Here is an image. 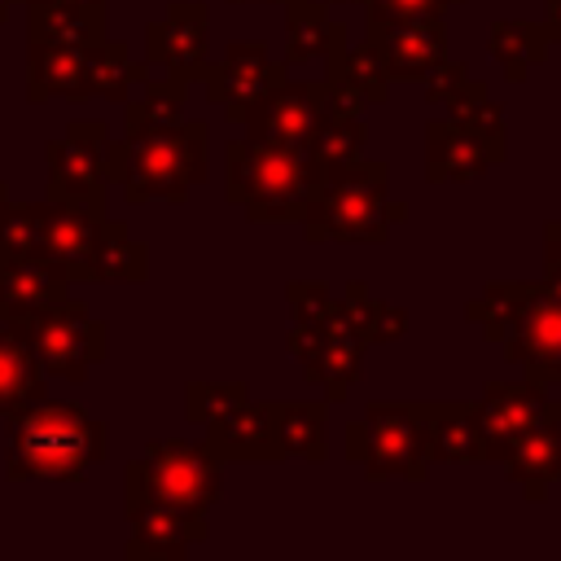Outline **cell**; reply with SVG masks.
I'll use <instances>...</instances> for the list:
<instances>
[{
    "label": "cell",
    "mask_w": 561,
    "mask_h": 561,
    "mask_svg": "<svg viewBox=\"0 0 561 561\" xmlns=\"http://www.w3.org/2000/svg\"><path fill=\"white\" fill-rule=\"evenodd\" d=\"M145 79H149V66L145 61H131L127 44H118L110 35L101 44H92L88 57H83V88H88V96L127 101Z\"/></svg>",
    "instance_id": "obj_30"
},
{
    "label": "cell",
    "mask_w": 561,
    "mask_h": 561,
    "mask_svg": "<svg viewBox=\"0 0 561 561\" xmlns=\"http://www.w3.org/2000/svg\"><path fill=\"white\" fill-rule=\"evenodd\" d=\"M245 394H250L245 381H188L184 386V416L206 425L215 412H224L228 403H237Z\"/></svg>",
    "instance_id": "obj_38"
},
{
    "label": "cell",
    "mask_w": 561,
    "mask_h": 561,
    "mask_svg": "<svg viewBox=\"0 0 561 561\" xmlns=\"http://www.w3.org/2000/svg\"><path fill=\"white\" fill-rule=\"evenodd\" d=\"M110 456V430L70 399H35L9 416V482H79Z\"/></svg>",
    "instance_id": "obj_1"
},
{
    "label": "cell",
    "mask_w": 561,
    "mask_h": 561,
    "mask_svg": "<svg viewBox=\"0 0 561 561\" xmlns=\"http://www.w3.org/2000/svg\"><path fill=\"white\" fill-rule=\"evenodd\" d=\"M285 346H289L294 364H298V368H307V364L320 355V346H324V320H320V324H289Z\"/></svg>",
    "instance_id": "obj_41"
},
{
    "label": "cell",
    "mask_w": 561,
    "mask_h": 561,
    "mask_svg": "<svg viewBox=\"0 0 561 561\" xmlns=\"http://www.w3.org/2000/svg\"><path fill=\"white\" fill-rule=\"evenodd\" d=\"M48 373L31 346V333L22 320H0V416H13L44 399Z\"/></svg>",
    "instance_id": "obj_23"
},
{
    "label": "cell",
    "mask_w": 561,
    "mask_h": 561,
    "mask_svg": "<svg viewBox=\"0 0 561 561\" xmlns=\"http://www.w3.org/2000/svg\"><path fill=\"white\" fill-rule=\"evenodd\" d=\"M44 210L48 202H4L0 206V254L9 259H48L44 254Z\"/></svg>",
    "instance_id": "obj_35"
},
{
    "label": "cell",
    "mask_w": 561,
    "mask_h": 561,
    "mask_svg": "<svg viewBox=\"0 0 561 561\" xmlns=\"http://www.w3.org/2000/svg\"><path fill=\"white\" fill-rule=\"evenodd\" d=\"M105 35H110L105 4H26V39L31 44L92 48Z\"/></svg>",
    "instance_id": "obj_25"
},
{
    "label": "cell",
    "mask_w": 561,
    "mask_h": 561,
    "mask_svg": "<svg viewBox=\"0 0 561 561\" xmlns=\"http://www.w3.org/2000/svg\"><path fill=\"white\" fill-rule=\"evenodd\" d=\"M351 465L364 469L368 482H425L430 473V403L416 399H381L368 403L342 438Z\"/></svg>",
    "instance_id": "obj_6"
},
{
    "label": "cell",
    "mask_w": 561,
    "mask_h": 561,
    "mask_svg": "<svg viewBox=\"0 0 561 561\" xmlns=\"http://www.w3.org/2000/svg\"><path fill=\"white\" fill-rule=\"evenodd\" d=\"M364 31L377 39L394 83H421L438 61L451 57V35L443 18H403V22H377Z\"/></svg>",
    "instance_id": "obj_17"
},
{
    "label": "cell",
    "mask_w": 561,
    "mask_h": 561,
    "mask_svg": "<svg viewBox=\"0 0 561 561\" xmlns=\"http://www.w3.org/2000/svg\"><path fill=\"white\" fill-rule=\"evenodd\" d=\"M210 61V9L202 0H175L145 26V66L184 83H202Z\"/></svg>",
    "instance_id": "obj_10"
},
{
    "label": "cell",
    "mask_w": 561,
    "mask_h": 561,
    "mask_svg": "<svg viewBox=\"0 0 561 561\" xmlns=\"http://www.w3.org/2000/svg\"><path fill=\"white\" fill-rule=\"evenodd\" d=\"M491 167L495 158L473 131H465L451 118L425 123V180L430 184H469V180H482Z\"/></svg>",
    "instance_id": "obj_21"
},
{
    "label": "cell",
    "mask_w": 561,
    "mask_h": 561,
    "mask_svg": "<svg viewBox=\"0 0 561 561\" xmlns=\"http://www.w3.org/2000/svg\"><path fill=\"white\" fill-rule=\"evenodd\" d=\"M83 57L88 48H66V44H31L26 39V101H53L70 96L83 101Z\"/></svg>",
    "instance_id": "obj_26"
},
{
    "label": "cell",
    "mask_w": 561,
    "mask_h": 561,
    "mask_svg": "<svg viewBox=\"0 0 561 561\" xmlns=\"http://www.w3.org/2000/svg\"><path fill=\"white\" fill-rule=\"evenodd\" d=\"M320 184V167L307 145L232 140L224 153V197L245 210L250 224H298Z\"/></svg>",
    "instance_id": "obj_3"
},
{
    "label": "cell",
    "mask_w": 561,
    "mask_h": 561,
    "mask_svg": "<svg viewBox=\"0 0 561 561\" xmlns=\"http://www.w3.org/2000/svg\"><path fill=\"white\" fill-rule=\"evenodd\" d=\"M285 75H289V66L276 61L263 39H232L215 61H206L202 88H206L210 105L224 110L228 123H241L250 114V105L267 88H276Z\"/></svg>",
    "instance_id": "obj_11"
},
{
    "label": "cell",
    "mask_w": 561,
    "mask_h": 561,
    "mask_svg": "<svg viewBox=\"0 0 561 561\" xmlns=\"http://www.w3.org/2000/svg\"><path fill=\"white\" fill-rule=\"evenodd\" d=\"M495 465L504 469V478H508L530 504H543L548 491H552V482H561V403H557L539 425H530L526 434H517V438L500 451Z\"/></svg>",
    "instance_id": "obj_18"
},
{
    "label": "cell",
    "mask_w": 561,
    "mask_h": 561,
    "mask_svg": "<svg viewBox=\"0 0 561 561\" xmlns=\"http://www.w3.org/2000/svg\"><path fill=\"white\" fill-rule=\"evenodd\" d=\"M70 294V272L57 259L0 254V320H31Z\"/></svg>",
    "instance_id": "obj_19"
},
{
    "label": "cell",
    "mask_w": 561,
    "mask_h": 561,
    "mask_svg": "<svg viewBox=\"0 0 561 561\" xmlns=\"http://www.w3.org/2000/svg\"><path fill=\"white\" fill-rule=\"evenodd\" d=\"M408 202H399V197H386V224L394 228V224H408Z\"/></svg>",
    "instance_id": "obj_44"
},
{
    "label": "cell",
    "mask_w": 561,
    "mask_h": 561,
    "mask_svg": "<svg viewBox=\"0 0 561 561\" xmlns=\"http://www.w3.org/2000/svg\"><path fill=\"white\" fill-rule=\"evenodd\" d=\"M26 4H105V0H26Z\"/></svg>",
    "instance_id": "obj_45"
},
{
    "label": "cell",
    "mask_w": 561,
    "mask_h": 561,
    "mask_svg": "<svg viewBox=\"0 0 561 561\" xmlns=\"http://www.w3.org/2000/svg\"><path fill=\"white\" fill-rule=\"evenodd\" d=\"M307 153H311V162L320 167V175H329V171H337V167L364 158V114H355V110H333V105H329V114L320 118V127H316L311 140H307Z\"/></svg>",
    "instance_id": "obj_33"
},
{
    "label": "cell",
    "mask_w": 561,
    "mask_h": 561,
    "mask_svg": "<svg viewBox=\"0 0 561 561\" xmlns=\"http://www.w3.org/2000/svg\"><path fill=\"white\" fill-rule=\"evenodd\" d=\"M219 495H224V460H215L206 443L158 438L145 447V456L127 460L123 469V508H136L145 500L215 508Z\"/></svg>",
    "instance_id": "obj_7"
},
{
    "label": "cell",
    "mask_w": 561,
    "mask_h": 561,
    "mask_svg": "<svg viewBox=\"0 0 561 561\" xmlns=\"http://www.w3.org/2000/svg\"><path fill=\"white\" fill-rule=\"evenodd\" d=\"M386 184L390 167L381 158H355L329 175H320L307 215L298 219L311 245H381L390 237L386 224Z\"/></svg>",
    "instance_id": "obj_5"
},
{
    "label": "cell",
    "mask_w": 561,
    "mask_h": 561,
    "mask_svg": "<svg viewBox=\"0 0 561 561\" xmlns=\"http://www.w3.org/2000/svg\"><path fill=\"white\" fill-rule=\"evenodd\" d=\"M324 416H329V399L324 403L276 399V434H280L285 460H311V465L329 460V421Z\"/></svg>",
    "instance_id": "obj_29"
},
{
    "label": "cell",
    "mask_w": 561,
    "mask_h": 561,
    "mask_svg": "<svg viewBox=\"0 0 561 561\" xmlns=\"http://www.w3.org/2000/svg\"><path fill=\"white\" fill-rule=\"evenodd\" d=\"M390 70L386 57L377 48V39L364 31L359 44L346 39V26L333 22V39L324 53V88H329V105L333 110H355L364 114V105H381L390 96Z\"/></svg>",
    "instance_id": "obj_13"
},
{
    "label": "cell",
    "mask_w": 561,
    "mask_h": 561,
    "mask_svg": "<svg viewBox=\"0 0 561 561\" xmlns=\"http://www.w3.org/2000/svg\"><path fill=\"white\" fill-rule=\"evenodd\" d=\"M421 83H425V101H430V105H443V110L456 105V101H469V96H486V92H491L486 79H478L465 61H451V57L438 61Z\"/></svg>",
    "instance_id": "obj_37"
},
{
    "label": "cell",
    "mask_w": 561,
    "mask_h": 561,
    "mask_svg": "<svg viewBox=\"0 0 561 561\" xmlns=\"http://www.w3.org/2000/svg\"><path fill=\"white\" fill-rule=\"evenodd\" d=\"M26 333H31V346L44 364L48 377H61V381H88V373L96 364L110 359V324L101 316L88 311V302L79 298H61L44 311H35L31 320H22Z\"/></svg>",
    "instance_id": "obj_9"
},
{
    "label": "cell",
    "mask_w": 561,
    "mask_h": 561,
    "mask_svg": "<svg viewBox=\"0 0 561 561\" xmlns=\"http://www.w3.org/2000/svg\"><path fill=\"white\" fill-rule=\"evenodd\" d=\"M285 302H289V320L294 324H320V320H329L337 298L320 280H289L285 285Z\"/></svg>",
    "instance_id": "obj_39"
},
{
    "label": "cell",
    "mask_w": 561,
    "mask_h": 561,
    "mask_svg": "<svg viewBox=\"0 0 561 561\" xmlns=\"http://www.w3.org/2000/svg\"><path fill=\"white\" fill-rule=\"evenodd\" d=\"M22 4H26V0H22Z\"/></svg>",
    "instance_id": "obj_50"
},
{
    "label": "cell",
    "mask_w": 561,
    "mask_h": 561,
    "mask_svg": "<svg viewBox=\"0 0 561 561\" xmlns=\"http://www.w3.org/2000/svg\"><path fill=\"white\" fill-rule=\"evenodd\" d=\"M451 4H465V0H364V26L403 22V18H443Z\"/></svg>",
    "instance_id": "obj_40"
},
{
    "label": "cell",
    "mask_w": 561,
    "mask_h": 561,
    "mask_svg": "<svg viewBox=\"0 0 561 561\" xmlns=\"http://www.w3.org/2000/svg\"><path fill=\"white\" fill-rule=\"evenodd\" d=\"M206 447L224 465H280V434H276V399L254 403L250 394L228 403L206 421Z\"/></svg>",
    "instance_id": "obj_15"
},
{
    "label": "cell",
    "mask_w": 561,
    "mask_h": 561,
    "mask_svg": "<svg viewBox=\"0 0 561 561\" xmlns=\"http://www.w3.org/2000/svg\"><path fill=\"white\" fill-rule=\"evenodd\" d=\"M9 13H13V0H0V22H9Z\"/></svg>",
    "instance_id": "obj_46"
},
{
    "label": "cell",
    "mask_w": 561,
    "mask_h": 561,
    "mask_svg": "<svg viewBox=\"0 0 561 561\" xmlns=\"http://www.w3.org/2000/svg\"><path fill=\"white\" fill-rule=\"evenodd\" d=\"M447 118L451 123H460L465 131H473L486 149H491V158H495V167L508 158V127H504V105L486 92V96H469V101H456V105H447Z\"/></svg>",
    "instance_id": "obj_36"
},
{
    "label": "cell",
    "mask_w": 561,
    "mask_h": 561,
    "mask_svg": "<svg viewBox=\"0 0 561 561\" xmlns=\"http://www.w3.org/2000/svg\"><path fill=\"white\" fill-rule=\"evenodd\" d=\"M333 39V18L324 0H285V66H311L324 61Z\"/></svg>",
    "instance_id": "obj_32"
},
{
    "label": "cell",
    "mask_w": 561,
    "mask_h": 561,
    "mask_svg": "<svg viewBox=\"0 0 561 561\" xmlns=\"http://www.w3.org/2000/svg\"><path fill=\"white\" fill-rule=\"evenodd\" d=\"M364 351H368V342L355 333V324H351V316H346V307L337 298L333 311H329V320H324V346L302 368V377L311 386H320L329 403H346L355 377L364 373Z\"/></svg>",
    "instance_id": "obj_20"
},
{
    "label": "cell",
    "mask_w": 561,
    "mask_h": 561,
    "mask_svg": "<svg viewBox=\"0 0 561 561\" xmlns=\"http://www.w3.org/2000/svg\"><path fill=\"white\" fill-rule=\"evenodd\" d=\"M548 26L543 22H526V18H495L486 31V53L500 66V75L508 83H526L535 66L548 61Z\"/></svg>",
    "instance_id": "obj_27"
},
{
    "label": "cell",
    "mask_w": 561,
    "mask_h": 561,
    "mask_svg": "<svg viewBox=\"0 0 561 561\" xmlns=\"http://www.w3.org/2000/svg\"><path fill=\"white\" fill-rule=\"evenodd\" d=\"M4 202H9V184L0 180V206H4Z\"/></svg>",
    "instance_id": "obj_48"
},
{
    "label": "cell",
    "mask_w": 561,
    "mask_h": 561,
    "mask_svg": "<svg viewBox=\"0 0 561 561\" xmlns=\"http://www.w3.org/2000/svg\"><path fill=\"white\" fill-rule=\"evenodd\" d=\"M543 26H548V39L561 44V0H543Z\"/></svg>",
    "instance_id": "obj_43"
},
{
    "label": "cell",
    "mask_w": 561,
    "mask_h": 561,
    "mask_svg": "<svg viewBox=\"0 0 561 561\" xmlns=\"http://www.w3.org/2000/svg\"><path fill=\"white\" fill-rule=\"evenodd\" d=\"M210 539L206 508L145 500L127 508V561H180Z\"/></svg>",
    "instance_id": "obj_14"
},
{
    "label": "cell",
    "mask_w": 561,
    "mask_h": 561,
    "mask_svg": "<svg viewBox=\"0 0 561 561\" xmlns=\"http://www.w3.org/2000/svg\"><path fill=\"white\" fill-rule=\"evenodd\" d=\"M561 399L548 394V386L539 381H486L478 394V425H482V443H486V460H500V451L526 434L530 425H539Z\"/></svg>",
    "instance_id": "obj_16"
},
{
    "label": "cell",
    "mask_w": 561,
    "mask_h": 561,
    "mask_svg": "<svg viewBox=\"0 0 561 561\" xmlns=\"http://www.w3.org/2000/svg\"><path fill=\"white\" fill-rule=\"evenodd\" d=\"M228 4H285V0H228Z\"/></svg>",
    "instance_id": "obj_47"
},
{
    "label": "cell",
    "mask_w": 561,
    "mask_h": 561,
    "mask_svg": "<svg viewBox=\"0 0 561 561\" xmlns=\"http://www.w3.org/2000/svg\"><path fill=\"white\" fill-rule=\"evenodd\" d=\"M184 92L188 83L184 79H171V75H153L123 101V131H145V127H175L184 123Z\"/></svg>",
    "instance_id": "obj_31"
},
{
    "label": "cell",
    "mask_w": 561,
    "mask_h": 561,
    "mask_svg": "<svg viewBox=\"0 0 561 561\" xmlns=\"http://www.w3.org/2000/svg\"><path fill=\"white\" fill-rule=\"evenodd\" d=\"M48 197L83 210H110V184H118V140L105 118H70L57 140L44 145Z\"/></svg>",
    "instance_id": "obj_8"
},
{
    "label": "cell",
    "mask_w": 561,
    "mask_h": 561,
    "mask_svg": "<svg viewBox=\"0 0 561 561\" xmlns=\"http://www.w3.org/2000/svg\"><path fill=\"white\" fill-rule=\"evenodd\" d=\"M465 320L500 346V355L526 368L539 386H561V289L548 280H495L465 302Z\"/></svg>",
    "instance_id": "obj_2"
},
{
    "label": "cell",
    "mask_w": 561,
    "mask_h": 561,
    "mask_svg": "<svg viewBox=\"0 0 561 561\" xmlns=\"http://www.w3.org/2000/svg\"><path fill=\"white\" fill-rule=\"evenodd\" d=\"M486 460L478 408L465 399L430 403V465H478Z\"/></svg>",
    "instance_id": "obj_24"
},
{
    "label": "cell",
    "mask_w": 561,
    "mask_h": 561,
    "mask_svg": "<svg viewBox=\"0 0 561 561\" xmlns=\"http://www.w3.org/2000/svg\"><path fill=\"white\" fill-rule=\"evenodd\" d=\"M324 4H364V0H324Z\"/></svg>",
    "instance_id": "obj_49"
},
{
    "label": "cell",
    "mask_w": 561,
    "mask_h": 561,
    "mask_svg": "<svg viewBox=\"0 0 561 561\" xmlns=\"http://www.w3.org/2000/svg\"><path fill=\"white\" fill-rule=\"evenodd\" d=\"M210 180V123L184 118L175 127L123 131L118 140V184L131 206L184 202Z\"/></svg>",
    "instance_id": "obj_4"
},
{
    "label": "cell",
    "mask_w": 561,
    "mask_h": 561,
    "mask_svg": "<svg viewBox=\"0 0 561 561\" xmlns=\"http://www.w3.org/2000/svg\"><path fill=\"white\" fill-rule=\"evenodd\" d=\"M149 276V245L136 241L127 232L123 219H105L101 228V241L83 267V280H96V285H140Z\"/></svg>",
    "instance_id": "obj_28"
},
{
    "label": "cell",
    "mask_w": 561,
    "mask_h": 561,
    "mask_svg": "<svg viewBox=\"0 0 561 561\" xmlns=\"http://www.w3.org/2000/svg\"><path fill=\"white\" fill-rule=\"evenodd\" d=\"M543 280L561 289V219L543 224Z\"/></svg>",
    "instance_id": "obj_42"
},
{
    "label": "cell",
    "mask_w": 561,
    "mask_h": 561,
    "mask_svg": "<svg viewBox=\"0 0 561 561\" xmlns=\"http://www.w3.org/2000/svg\"><path fill=\"white\" fill-rule=\"evenodd\" d=\"M110 210H83V206H66V202H53L48 197V210H44V254L57 259L70 280H83V267L101 241V228H105Z\"/></svg>",
    "instance_id": "obj_22"
},
{
    "label": "cell",
    "mask_w": 561,
    "mask_h": 561,
    "mask_svg": "<svg viewBox=\"0 0 561 561\" xmlns=\"http://www.w3.org/2000/svg\"><path fill=\"white\" fill-rule=\"evenodd\" d=\"M324 114H329V88H324V79H294V75H285L276 88H267L250 105V114L241 118V127H245L250 140L307 145Z\"/></svg>",
    "instance_id": "obj_12"
},
{
    "label": "cell",
    "mask_w": 561,
    "mask_h": 561,
    "mask_svg": "<svg viewBox=\"0 0 561 561\" xmlns=\"http://www.w3.org/2000/svg\"><path fill=\"white\" fill-rule=\"evenodd\" d=\"M342 307H346V316H351L355 333H359L368 346H377V342H394V337H403V333H408V324H412L403 307H394V302H386V298L368 294V285H364V280H351V285L342 289Z\"/></svg>",
    "instance_id": "obj_34"
}]
</instances>
